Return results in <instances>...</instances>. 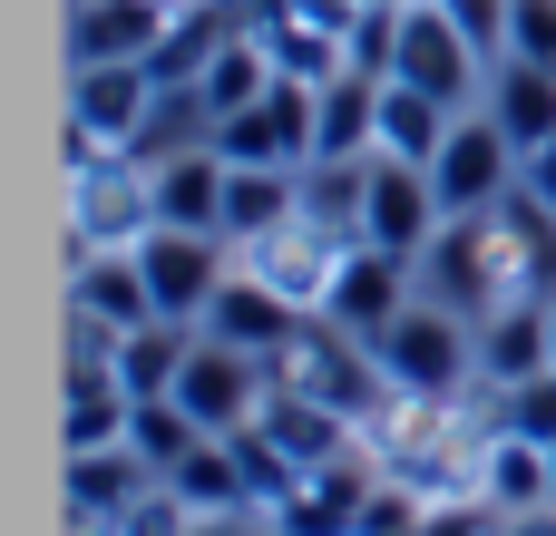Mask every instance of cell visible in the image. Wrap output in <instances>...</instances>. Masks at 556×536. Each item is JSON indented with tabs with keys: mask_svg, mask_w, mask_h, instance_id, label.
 I'll return each instance as SVG.
<instances>
[{
	"mask_svg": "<svg viewBox=\"0 0 556 536\" xmlns=\"http://www.w3.org/2000/svg\"><path fill=\"white\" fill-rule=\"evenodd\" d=\"M479 498H498L508 518H518V508H547V498H556L547 449H538V439H518V430H498V439L479 449Z\"/></svg>",
	"mask_w": 556,
	"mask_h": 536,
	"instance_id": "21",
	"label": "cell"
},
{
	"mask_svg": "<svg viewBox=\"0 0 556 536\" xmlns=\"http://www.w3.org/2000/svg\"><path fill=\"white\" fill-rule=\"evenodd\" d=\"M147 107H156L147 59H98V68H78V88H68V146H137Z\"/></svg>",
	"mask_w": 556,
	"mask_h": 536,
	"instance_id": "10",
	"label": "cell"
},
{
	"mask_svg": "<svg viewBox=\"0 0 556 536\" xmlns=\"http://www.w3.org/2000/svg\"><path fill=\"white\" fill-rule=\"evenodd\" d=\"M401 303H420V264L410 254H391V244H371V234H352L342 244V264H332V293H323V322H342V332H381Z\"/></svg>",
	"mask_w": 556,
	"mask_h": 536,
	"instance_id": "6",
	"label": "cell"
},
{
	"mask_svg": "<svg viewBox=\"0 0 556 536\" xmlns=\"http://www.w3.org/2000/svg\"><path fill=\"white\" fill-rule=\"evenodd\" d=\"M371 146H381V78L332 68L313 88V156H371Z\"/></svg>",
	"mask_w": 556,
	"mask_h": 536,
	"instance_id": "17",
	"label": "cell"
},
{
	"mask_svg": "<svg viewBox=\"0 0 556 536\" xmlns=\"http://www.w3.org/2000/svg\"><path fill=\"white\" fill-rule=\"evenodd\" d=\"M147 488H156V469L137 449H68V518L88 536H117Z\"/></svg>",
	"mask_w": 556,
	"mask_h": 536,
	"instance_id": "15",
	"label": "cell"
},
{
	"mask_svg": "<svg viewBox=\"0 0 556 536\" xmlns=\"http://www.w3.org/2000/svg\"><path fill=\"white\" fill-rule=\"evenodd\" d=\"M440 225H450V205H440L430 166H410V156H371V166H362V234H371V244H391V254L420 264Z\"/></svg>",
	"mask_w": 556,
	"mask_h": 536,
	"instance_id": "5",
	"label": "cell"
},
{
	"mask_svg": "<svg viewBox=\"0 0 556 536\" xmlns=\"http://www.w3.org/2000/svg\"><path fill=\"white\" fill-rule=\"evenodd\" d=\"M440 10H450V20L479 39V59H489V68L508 59V0H440Z\"/></svg>",
	"mask_w": 556,
	"mask_h": 536,
	"instance_id": "31",
	"label": "cell"
},
{
	"mask_svg": "<svg viewBox=\"0 0 556 536\" xmlns=\"http://www.w3.org/2000/svg\"><path fill=\"white\" fill-rule=\"evenodd\" d=\"M450 117H459V107H440L430 88L381 78V146H371V156H410V166H430V156H440V137H450Z\"/></svg>",
	"mask_w": 556,
	"mask_h": 536,
	"instance_id": "22",
	"label": "cell"
},
{
	"mask_svg": "<svg viewBox=\"0 0 556 536\" xmlns=\"http://www.w3.org/2000/svg\"><path fill=\"white\" fill-rule=\"evenodd\" d=\"M498 536H556V498H547V508H518V518H498Z\"/></svg>",
	"mask_w": 556,
	"mask_h": 536,
	"instance_id": "34",
	"label": "cell"
},
{
	"mask_svg": "<svg viewBox=\"0 0 556 536\" xmlns=\"http://www.w3.org/2000/svg\"><path fill=\"white\" fill-rule=\"evenodd\" d=\"M498 430H518V439H538V449H556V361L538 371V381L498 391Z\"/></svg>",
	"mask_w": 556,
	"mask_h": 536,
	"instance_id": "28",
	"label": "cell"
},
{
	"mask_svg": "<svg viewBox=\"0 0 556 536\" xmlns=\"http://www.w3.org/2000/svg\"><path fill=\"white\" fill-rule=\"evenodd\" d=\"M225 146L205 137V146H176V156H156L147 166V195H156V225H195V234H225Z\"/></svg>",
	"mask_w": 556,
	"mask_h": 536,
	"instance_id": "13",
	"label": "cell"
},
{
	"mask_svg": "<svg viewBox=\"0 0 556 536\" xmlns=\"http://www.w3.org/2000/svg\"><path fill=\"white\" fill-rule=\"evenodd\" d=\"M137 391L117 371H68V449H127Z\"/></svg>",
	"mask_w": 556,
	"mask_h": 536,
	"instance_id": "24",
	"label": "cell"
},
{
	"mask_svg": "<svg viewBox=\"0 0 556 536\" xmlns=\"http://www.w3.org/2000/svg\"><path fill=\"white\" fill-rule=\"evenodd\" d=\"M528 195H538V205H547V215H556V137H547V146H538V156H528Z\"/></svg>",
	"mask_w": 556,
	"mask_h": 536,
	"instance_id": "33",
	"label": "cell"
},
{
	"mask_svg": "<svg viewBox=\"0 0 556 536\" xmlns=\"http://www.w3.org/2000/svg\"><path fill=\"white\" fill-rule=\"evenodd\" d=\"M235 166V156H225ZM303 215V166H235L225 176V244H264L274 225Z\"/></svg>",
	"mask_w": 556,
	"mask_h": 536,
	"instance_id": "19",
	"label": "cell"
},
{
	"mask_svg": "<svg viewBox=\"0 0 556 536\" xmlns=\"http://www.w3.org/2000/svg\"><path fill=\"white\" fill-rule=\"evenodd\" d=\"M469 332H479V381L489 391H518V381H538L556 361V293H508Z\"/></svg>",
	"mask_w": 556,
	"mask_h": 536,
	"instance_id": "9",
	"label": "cell"
},
{
	"mask_svg": "<svg viewBox=\"0 0 556 536\" xmlns=\"http://www.w3.org/2000/svg\"><path fill=\"white\" fill-rule=\"evenodd\" d=\"M205 439H215V430H195V410H186L176 391H166V400H137V420H127V449H137L156 478H176V469H186Z\"/></svg>",
	"mask_w": 556,
	"mask_h": 536,
	"instance_id": "26",
	"label": "cell"
},
{
	"mask_svg": "<svg viewBox=\"0 0 556 536\" xmlns=\"http://www.w3.org/2000/svg\"><path fill=\"white\" fill-rule=\"evenodd\" d=\"M215 146L235 166H313V88L303 78H274L254 107H235L215 127Z\"/></svg>",
	"mask_w": 556,
	"mask_h": 536,
	"instance_id": "11",
	"label": "cell"
},
{
	"mask_svg": "<svg viewBox=\"0 0 556 536\" xmlns=\"http://www.w3.org/2000/svg\"><path fill=\"white\" fill-rule=\"evenodd\" d=\"M547 469H556V449H547Z\"/></svg>",
	"mask_w": 556,
	"mask_h": 536,
	"instance_id": "35",
	"label": "cell"
},
{
	"mask_svg": "<svg viewBox=\"0 0 556 536\" xmlns=\"http://www.w3.org/2000/svg\"><path fill=\"white\" fill-rule=\"evenodd\" d=\"M303 322H313V312H303L293 293H274L254 264H235V273H225V293L205 303V322H195V332H215V342H235V352H254V361H283V352L303 342Z\"/></svg>",
	"mask_w": 556,
	"mask_h": 536,
	"instance_id": "8",
	"label": "cell"
},
{
	"mask_svg": "<svg viewBox=\"0 0 556 536\" xmlns=\"http://www.w3.org/2000/svg\"><path fill=\"white\" fill-rule=\"evenodd\" d=\"M274 78H283V68H274L264 29H235V39L215 49V68H205L195 88H205V107H215V127H225V117H235V107H254V98H264Z\"/></svg>",
	"mask_w": 556,
	"mask_h": 536,
	"instance_id": "25",
	"label": "cell"
},
{
	"mask_svg": "<svg viewBox=\"0 0 556 536\" xmlns=\"http://www.w3.org/2000/svg\"><path fill=\"white\" fill-rule=\"evenodd\" d=\"M381 78L430 88L440 107H469V88H489V59H479V39H469L440 0H401V10H391V68H381Z\"/></svg>",
	"mask_w": 556,
	"mask_h": 536,
	"instance_id": "2",
	"label": "cell"
},
{
	"mask_svg": "<svg viewBox=\"0 0 556 536\" xmlns=\"http://www.w3.org/2000/svg\"><path fill=\"white\" fill-rule=\"evenodd\" d=\"M137 264H147V293H156L166 322H205V303L235 273V244L225 234H195V225H147L137 234Z\"/></svg>",
	"mask_w": 556,
	"mask_h": 536,
	"instance_id": "4",
	"label": "cell"
},
{
	"mask_svg": "<svg viewBox=\"0 0 556 536\" xmlns=\"http://www.w3.org/2000/svg\"><path fill=\"white\" fill-rule=\"evenodd\" d=\"M264 391H274V361H254V352H235V342H215V332H195V352H186V381H176V400L195 410V430H244L254 410H264Z\"/></svg>",
	"mask_w": 556,
	"mask_h": 536,
	"instance_id": "7",
	"label": "cell"
},
{
	"mask_svg": "<svg viewBox=\"0 0 556 536\" xmlns=\"http://www.w3.org/2000/svg\"><path fill=\"white\" fill-rule=\"evenodd\" d=\"M68 312H88V322H108V332L166 322V312H156V293H147V264H137V244H127V254H78Z\"/></svg>",
	"mask_w": 556,
	"mask_h": 536,
	"instance_id": "18",
	"label": "cell"
},
{
	"mask_svg": "<svg viewBox=\"0 0 556 536\" xmlns=\"http://www.w3.org/2000/svg\"><path fill=\"white\" fill-rule=\"evenodd\" d=\"M508 59L556 68V0H508Z\"/></svg>",
	"mask_w": 556,
	"mask_h": 536,
	"instance_id": "29",
	"label": "cell"
},
{
	"mask_svg": "<svg viewBox=\"0 0 556 536\" xmlns=\"http://www.w3.org/2000/svg\"><path fill=\"white\" fill-rule=\"evenodd\" d=\"M342 244H352V234H323L313 215H293V225H274L264 244H235V254H254V273H264L274 293H293L303 312H323V293H332V264H342Z\"/></svg>",
	"mask_w": 556,
	"mask_h": 536,
	"instance_id": "14",
	"label": "cell"
},
{
	"mask_svg": "<svg viewBox=\"0 0 556 536\" xmlns=\"http://www.w3.org/2000/svg\"><path fill=\"white\" fill-rule=\"evenodd\" d=\"M186 536H283V527H274V508H225V518H195Z\"/></svg>",
	"mask_w": 556,
	"mask_h": 536,
	"instance_id": "32",
	"label": "cell"
},
{
	"mask_svg": "<svg viewBox=\"0 0 556 536\" xmlns=\"http://www.w3.org/2000/svg\"><path fill=\"white\" fill-rule=\"evenodd\" d=\"M371 488H381V469L342 449V459L303 469V488L274 508V527H283V536H362V508H371Z\"/></svg>",
	"mask_w": 556,
	"mask_h": 536,
	"instance_id": "12",
	"label": "cell"
},
{
	"mask_svg": "<svg viewBox=\"0 0 556 536\" xmlns=\"http://www.w3.org/2000/svg\"><path fill=\"white\" fill-rule=\"evenodd\" d=\"M186 352H195V322H137V332L117 342V381H127L137 400H166V391L186 381Z\"/></svg>",
	"mask_w": 556,
	"mask_h": 536,
	"instance_id": "23",
	"label": "cell"
},
{
	"mask_svg": "<svg viewBox=\"0 0 556 536\" xmlns=\"http://www.w3.org/2000/svg\"><path fill=\"white\" fill-rule=\"evenodd\" d=\"M371 361H381V381H391V400H450L459 381H479V332H469V312H450V303H401L381 332H371Z\"/></svg>",
	"mask_w": 556,
	"mask_h": 536,
	"instance_id": "1",
	"label": "cell"
},
{
	"mask_svg": "<svg viewBox=\"0 0 556 536\" xmlns=\"http://www.w3.org/2000/svg\"><path fill=\"white\" fill-rule=\"evenodd\" d=\"M186 527H195V508H186V498H176V488L156 478V488H147V498L127 508V527H117V536H186Z\"/></svg>",
	"mask_w": 556,
	"mask_h": 536,
	"instance_id": "30",
	"label": "cell"
},
{
	"mask_svg": "<svg viewBox=\"0 0 556 536\" xmlns=\"http://www.w3.org/2000/svg\"><path fill=\"white\" fill-rule=\"evenodd\" d=\"M166 488H176L195 518H225V508H264V498H254V478H244V459H235V439H205V449H195V459H186Z\"/></svg>",
	"mask_w": 556,
	"mask_h": 536,
	"instance_id": "27",
	"label": "cell"
},
{
	"mask_svg": "<svg viewBox=\"0 0 556 536\" xmlns=\"http://www.w3.org/2000/svg\"><path fill=\"white\" fill-rule=\"evenodd\" d=\"M479 98H489V117L518 137V156H538L556 137V68H538V59H498Z\"/></svg>",
	"mask_w": 556,
	"mask_h": 536,
	"instance_id": "20",
	"label": "cell"
},
{
	"mask_svg": "<svg viewBox=\"0 0 556 536\" xmlns=\"http://www.w3.org/2000/svg\"><path fill=\"white\" fill-rule=\"evenodd\" d=\"M518 176H528L518 137H508L489 107H459V117H450V137H440V156H430V186H440V205H450V215H489V205H498Z\"/></svg>",
	"mask_w": 556,
	"mask_h": 536,
	"instance_id": "3",
	"label": "cell"
},
{
	"mask_svg": "<svg viewBox=\"0 0 556 536\" xmlns=\"http://www.w3.org/2000/svg\"><path fill=\"white\" fill-rule=\"evenodd\" d=\"M176 0H78L68 10V68H98V59H147L166 39Z\"/></svg>",
	"mask_w": 556,
	"mask_h": 536,
	"instance_id": "16",
	"label": "cell"
}]
</instances>
